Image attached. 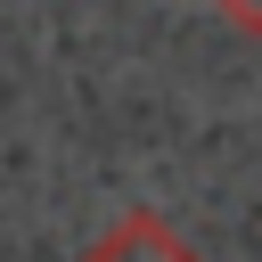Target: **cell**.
Returning <instances> with one entry per match:
<instances>
[{"label": "cell", "instance_id": "obj_2", "mask_svg": "<svg viewBox=\"0 0 262 262\" xmlns=\"http://www.w3.org/2000/svg\"><path fill=\"white\" fill-rule=\"evenodd\" d=\"M213 8H221V25H229V33L262 41V0H213Z\"/></svg>", "mask_w": 262, "mask_h": 262}, {"label": "cell", "instance_id": "obj_1", "mask_svg": "<svg viewBox=\"0 0 262 262\" xmlns=\"http://www.w3.org/2000/svg\"><path fill=\"white\" fill-rule=\"evenodd\" d=\"M74 262H205V254H196V246H188L156 205H131V213H115V221L74 254Z\"/></svg>", "mask_w": 262, "mask_h": 262}]
</instances>
